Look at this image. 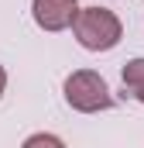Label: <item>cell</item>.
<instances>
[{
	"mask_svg": "<svg viewBox=\"0 0 144 148\" xmlns=\"http://www.w3.org/2000/svg\"><path fill=\"white\" fill-rule=\"evenodd\" d=\"M120 76H124V86L130 90V97L137 103H144V59H130Z\"/></svg>",
	"mask_w": 144,
	"mask_h": 148,
	"instance_id": "277c9868",
	"label": "cell"
},
{
	"mask_svg": "<svg viewBox=\"0 0 144 148\" xmlns=\"http://www.w3.org/2000/svg\"><path fill=\"white\" fill-rule=\"evenodd\" d=\"M3 90H7V69L0 66V97H3Z\"/></svg>",
	"mask_w": 144,
	"mask_h": 148,
	"instance_id": "8992f818",
	"label": "cell"
},
{
	"mask_svg": "<svg viewBox=\"0 0 144 148\" xmlns=\"http://www.w3.org/2000/svg\"><path fill=\"white\" fill-rule=\"evenodd\" d=\"M72 35L86 52H110L124 38V24L110 7H82L72 24Z\"/></svg>",
	"mask_w": 144,
	"mask_h": 148,
	"instance_id": "6da1fadb",
	"label": "cell"
},
{
	"mask_svg": "<svg viewBox=\"0 0 144 148\" xmlns=\"http://www.w3.org/2000/svg\"><path fill=\"white\" fill-rule=\"evenodd\" d=\"M65 103L79 114H96L113 107V93H110L107 79L93 69H75L65 79Z\"/></svg>",
	"mask_w": 144,
	"mask_h": 148,
	"instance_id": "7a4b0ae2",
	"label": "cell"
},
{
	"mask_svg": "<svg viewBox=\"0 0 144 148\" xmlns=\"http://www.w3.org/2000/svg\"><path fill=\"white\" fill-rule=\"evenodd\" d=\"M21 148H65V145H62V138H55V134H48V131H38V134H31Z\"/></svg>",
	"mask_w": 144,
	"mask_h": 148,
	"instance_id": "5b68a950",
	"label": "cell"
},
{
	"mask_svg": "<svg viewBox=\"0 0 144 148\" xmlns=\"http://www.w3.org/2000/svg\"><path fill=\"white\" fill-rule=\"evenodd\" d=\"M31 14L41 31H65L79 17V0H31Z\"/></svg>",
	"mask_w": 144,
	"mask_h": 148,
	"instance_id": "3957f363",
	"label": "cell"
}]
</instances>
